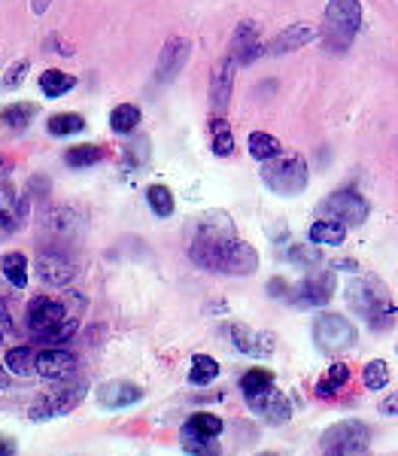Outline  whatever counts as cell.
<instances>
[{
    "label": "cell",
    "instance_id": "obj_1",
    "mask_svg": "<svg viewBox=\"0 0 398 456\" xmlns=\"http://www.w3.org/2000/svg\"><path fill=\"white\" fill-rule=\"evenodd\" d=\"M189 259L204 271L228 277H249L259 268V253L253 244L238 238L234 223L223 210H207L195 219V238L189 244Z\"/></svg>",
    "mask_w": 398,
    "mask_h": 456
},
{
    "label": "cell",
    "instance_id": "obj_2",
    "mask_svg": "<svg viewBox=\"0 0 398 456\" xmlns=\"http://www.w3.org/2000/svg\"><path fill=\"white\" fill-rule=\"evenodd\" d=\"M344 296H346V305L359 316H365L371 329H389L395 322L398 307L393 305V298H389L386 286L380 281H374V277H356V281H350Z\"/></svg>",
    "mask_w": 398,
    "mask_h": 456
},
{
    "label": "cell",
    "instance_id": "obj_3",
    "mask_svg": "<svg viewBox=\"0 0 398 456\" xmlns=\"http://www.w3.org/2000/svg\"><path fill=\"white\" fill-rule=\"evenodd\" d=\"M85 238V216L73 208H49L37 223V244L43 253H70Z\"/></svg>",
    "mask_w": 398,
    "mask_h": 456
},
{
    "label": "cell",
    "instance_id": "obj_4",
    "mask_svg": "<svg viewBox=\"0 0 398 456\" xmlns=\"http://www.w3.org/2000/svg\"><path fill=\"white\" fill-rule=\"evenodd\" d=\"M262 183L280 198H295L307 189V161L298 152H280L262 167Z\"/></svg>",
    "mask_w": 398,
    "mask_h": 456
},
{
    "label": "cell",
    "instance_id": "obj_5",
    "mask_svg": "<svg viewBox=\"0 0 398 456\" xmlns=\"http://www.w3.org/2000/svg\"><path fill=\"white\" fill-rule=\"evenodd\" d=\"M322 456H371V429L362 420H341L320 438Z\"/></svg>",
    "mask_w": 398,
    "mask_h": 456
},
{
    "label": "cell",
    "instance_id": "obj_6",
    "mask_svg": "<svg viewBox=\"0 0 398 456\" xmlns=\"http://www.w3.org/2000/svg\"><path fill=\"white\" fill-rule=\"evenodd\" d=\"M362 28V6L359 0H329L326 6V37L335 49H346Z\"/></svg>",
    "mask_w": 398,
    "mask_h": 456
},
{
    "label": "cell",
    "instance_id": "obj_7",
    "mask_svg": "<svg viewBox=\"0 0 398 456\" xmlns=\"http://www.w3.org/2000/svg\"><path fill=\"white\" fill-rule=\"evenodd\" d=\"M85 389H88L85 380H77V384H61L58 389H53V393L40 395V399L31 404L28 417H31L34 423H46V420H55V417L70 414V411L85 399Z\"/></svg>",
    "mask_w": 398,
    "mask_h": 456
},
{
    "label": "cell",
    "instance_id": "obj_8",
    "mask_svg": "<svg viewBox=\"0 0 398 456\" xmlns=\"http://www.w3.org/2000/svg\"><path fill=\"white\" fill-rule=\"evenodd\" d=\"M313 341L326 353H341L356 344V326L341 314H320L313 320Z\"/></svg>",
    "mask_w": 398,
    "mask_h": 456
},
{
    "label": "cell",
    "instance_id": "obj_9",
    "mask_svg": "<svg viewBox=\"0 0 398 456\" xmlns=\"http://www.w3.org/2000/svg\"><path fill=\"white\" fill-rule=\"evenodd\" d=\"M68 316H70L68 307H64L58 298L37 296V298H31V305H28V332H31L34 341L46 344Z\"/></svg>",
    "mask_w": 398,
    "mask_h": 456
},
{
    "label": "cell",
    "instance_id": "obj_10",
    "mask_svg": "<svg viewBox=\"0 0 398 456\" xmlns=\"http://www.w3.org/2000/svg\"><path fill=\"white\" fill-rule=\"evenodd\" d=\"M331 296H335V274L331 271H316L289 289V301L298 307H322L329 305Z\"/></svg>",
    "mask_w": 398,
    "mask_h": 456
},
{
    "label": "cell",
    "instance_id": "obj_11",
    "mask_svg": "<svg viewBox=\"0 0 398 456\" xmlns=\"http://www.w3.org/2000/svg\"><path fill=\"white\" fill-rule=\"evenodd\" d=\"M368 210H371L368 201L359 192H353V189L335 192L322 201V213H329L331 219H337V223H344V225H362L368 219Z\"/></svg>",
    "mask_w": 398,
    "mask_h": 456
},
{
    "label": "cell",
    "instance_id": "obj_12",
    "mask_svg": "<svg viewBox=\"0 0 398 456\" xmlns=\"http://www.w3.org/2000/svg\"><path fill=\"white\" fill-rule=\"evenodd\" d=\"M228 338H231L234 350H240L243 356H253V359H268L274 353V338L259 332L253 326H243V322H231L225 329Z\"/></svg>",
    "mask_w": 398,
    "mask_h": 456
},
{
    "label": "cell",
    "instance_id": "obj_13",
    "mask_svg": "<svg viewBox=\"0 0 398 456\" xmlns=\"http://www.w3.org/2000/svg\"><path fill=\"white\" fill-rule=\"evenodd\" d=\"M79 274L77 262L68 253H43L37 256V277L49 286H70L73 277Z\"/></svg>",
    "mask_w": 398,
    "mask_h": 456
},
{
    "label": "cell",
    "instance_id": "obj_14",
    "mask_svg": "<svg viewBox=\"0 0 398 456\" xmlns=\"http://www.w3.org/2000/svg\"><path fill=\"white\" fill-rule=\"evenodd\" d=\"M228 55L238 61V68L240 64L256 61L259 55H264V43L259 37V28H256L253 21H240V25L234 28L231 43H228Z\"/></svg>",
    "mask_w": 398,
    "mask_h": 456
},
{
    "label": "cell",
    "instance_id": "obj_15",
    "mask_svg": "<svg viewBox=\"0 0 398 456\" xmlns=\"http://www.w3.org/2000/svg\"><path fill=\"white\" fill-rule=\"evenodd\" d=\"M37 374L46 380H68L77 374V356L64 347H46L37 353Z\"/></svg>",
    "mask_w": 398,
    "mask_h": 456
},
{
    "label": "cell",
    "instance_id": "obj_16",
    "mask_svg": "<svg viewBox=\"0 0 398 456\" xmlns=\"http://www.w3.org/2000/svg\"><path fill=\"white\" fill-rule=\"evenodd\" d=\"M247 404L253 408V414H259L262 420H268V423H289L292 420V402L286 399L283 393H280L277 387H271L268 393H262V395H253V399H247Z\"/></svg>",
    "mask_w": 398,
    "mask_h": 456
},
{
    "label": "cell",
    "instance_id": "obj_17",
    "mask_svg": "<svg viewBox=\"0 0 398 456\" xmlns=\"http://www.w3.org/2000/svg\"><path fill=\"white\" fill-rule=\"evenodd\" d=\"M146 395L143 387L131 384V380H110V384L98 387V404L107 411H122L131 404H140Z\"/></svg>",
    "mask_w": 398,
    "mask_h": 456
},
{
    "label": "cell",
    "instance_id": "obj_18",
    "mask_svg": "<svg viewBox=\"0 0 398 456\" xmlns=\"http://www.w3.org/2000/svg\"><path fill=\"white\" fill-rule=\"evenodd\" d=\"M234 70H238V61H234L231 55H225L223 61L216 64V70H213V79H210V104H213V113H219V116L225 113L228 101H231Z\"/></svg>",
    "mask_w": 398,
    "mask_h": 456
},
{
    "label": "cell",
    "instance_id": "obj_19",
    "mask_svg": "<svg viewBox=\"0 0 398 456\" xmlns=\"http://www.w3.org/2000/svg\"><path fill=\"white\" fill-rule=\"evenodd\" d=\"M189 40H183V37H171V40L165 43V49H161L158 55V68H156V79L158 83H167V79H174L176 73L183 70V64L189 61Z\"/></svg>",
    "mask_w": 398,
    "mask_h": 456
},
{
    "label": "cell",
    "instance_id": "obj_20",
    "mask_svg": "<svg viewBox=\"0 0 398 456\" xmlns=\"http://www.w3.org/2000/svg\"><path fill=\"white\" fill-rule=\"evenodd\" d=\"M316 28L313 25H307V21H298V25H289V28H283L274 40L264 46V53H271V55H286V53H295V49H301V46H307L311 40H316Z\"/></svg>",
    "mask_w": 398,
    "mask_h": 456
},
{
    "label": "cell",
    "instance_id": "obj_21",
    "mask_svg": "<svg viewBox=\"0 0 398 456\" xmlns=\"http://www.w3.org/2000/svg\"><path fill=\"white\" fill-rule=\"evenodd\" d=\"M37 353L31 347H10L4 356V371H10L12 378H34L37 374Z\"/></svg>",
    "mask_w": 398,
    "mask_h": 456
},
{
    "label": "cell",
    "instance_id": "obj_22",
    "mask_svg": "<svg viewBox=\"0 0 398 456\" xmlns=\"http://www.w3.org/2000/svg\"><path fill=\"white\" fill-rule=\"evenodd\" d=\"M307 238H311V244L337 247V244H344V238H346V225L337 223V219H320V223L311 225Z\"/></svg>",
    "mask_w": 398,
    "mask_h": 456
},
{
    "label": "cell",
    "instance_id": "obj_23",
    "mask_svg": "<svg viewBox=\"0 0 398 456\" xmlns=\"http://www.w3.org/2000/svg\"><path fill=\"white\" fill-rule=\"evenodd\" d=\"M223 420L216 414H207V411H195L186 423H183L180 432H191V436H201V438H219L223 436Z\"/></svg>",
    "mask_w": 398,
    "mask_h": 456
},
{
    "label": "cell",
    "instance_id": "obj_24",
    "mask_svg": "<svg viewBox=\"0 0 398 456\" xmlns=\"http://www.w3.org/2000/svg\"><path fill=\"white\" fill-rule=\"evenodd\" d=\"M219 378V362L207 353H195L191 356V369H189V384L191 387H207Z\"/></svg>",
    "mask_w": 398,
    "mask_h": 456
},
{
    "label": "cell",
    "instance_id": "obj_25",
    "mask_svg": "<svg viewBox=\"0 0 398 456\" xmlns=\"http://www.w3.org/2000/svg\"><path fill=\"white\" fill-rule=\"evenodd\" d=\"M274 384H277V378H274V371H271V369H249L240 378V393H243V399H253V395L268 393Z\"/></svg>",
    "mask_w": 398,
    "mask_h": 456
},
{
    "label": "cell",
    "instance_id": "obj_26",
    "mask_svg": "<svg viewBox=\"0 0 398 456\" xmlns=\"http://www.w3.org/2000/svg\"><path fill=\"white\" fill-rule=\"evenodd\" d=\"M346 380H350V365L337 362V365H331V369L326 371V378L316 384L313 393L320 395V399H335V395L346 387Z\"/></svg>",
    "mask_w": 398,
    "mask_h": 456
},
{
    "label": "cell",
    "instance_id": "obj_27",
    "mask_svg": "<svg viewBox=\"0 0 398 456\" xmlns=\"http://www.w3.org/2000/svg\"><path fill=\"white\" fill-rule=\"evenodd\" d=\"M37 116V104H25V101H19V104H10L0 110V125L10 131H25L31 119Z\"/></svg>",
    "mask_w": 398,
    "mask_h": 456
},
{
    "label": "cell",
    "instance_id": "obj_28",
    "mask_svg": "<svg viewBox=\"0 0 398 456\" xmlns=\"http://www.w3.org/2000/svg\"><path fill=\"white\" fill-rule=\"evenodd\" d=\"M0 271L16 289H25L28 286V259L25 253H4L0 256Z\"/></svg>",
    "mask_w": 398,
    "mask_h": 456
},
{
    "label": "cell",
    "instance_id": "obj_29",
    "mask_svg": "<svg viewBox=\"0 0 398 456\" xmlns=\"http://www.w3.org/2000/svg\"><path fill=\"white\" fill-rule=\"evenodd\" d=\"M247 146H249V156L259 159V161H268V159H274V156L283 152L280 141H277L274 134H268V131H253V134H249V141H247Z\"/></svg>",
    "mask_w": 398,
    "mask_h": 456
},
{
    "label": "cell",
    "instance_id": "obj_30",
    "mask_svg": "<svg viewBox=\"0 0 398 456\" xmlns=\"http://www.w3.org/2000/svg\"><path fill=\"white\" fill-rule=\"evenodd\" d=\"M210 141H213V152L216 156H231L234 152V137H231V128H228V122L223 116H213L210 122Z\"/></svg>",
    "mask_w": 398,
    "mask_h": 456
},
{
    "label": "cell",
    "instance_id": "obj_31",
    "mask_svg": "<svg viewBox=\"0 0 398 456\" xmlns=\"http://www.w3.org/2000/svg\"><path fill=\"white\" fill-rule=\"evenodd\" d=\"M77 86V79L70 77V73L64 70H46L40 77V88L46 98H61L64 92H70V88Z\"/></svg>",
    "mask_w": 398,
    "mask_h": 456
},
{
    "label": "cell",
    "instance_id": "obj_32",
    "mask_svg": "<svg viewBox=\"0 0 398 456\" xmlns=\"http://www.w3.org/2000/svg\"><path fill=\"white\" fill-rule=\"evenodd\" d=\"M140 125V110L134 104H119L110 113V128L116 131V134H131Z\"/></svg>",
    "mask_w": 398,
    "mask_h": 456
},
{
    "label": "cell",
    "instance_id": "obj_33",
    "mask_svg": "<svg viewBox=\"0 0 398 456\" xmlns=\"http://www.w3.org/2000/svg\"><path fill=\"white\" fill-rule=\"evenodd\" d=\"M180 441H183V451L189 456H223L216 438H201V436H191V432H180Z\"/></svg>",
    "mask_w": 398,
    "mask_h": 456
},
{
    "label": "cell",
    "instance_id": "obj_34",
    "mask_svg": "<svg viewBox=\"0 0 398 456\" xmlns=\"http://www.w3.org/2000/svg\"><path fill=\"white\" fill-rule=\"evenodd\" d=\"M46 128H49V134H53V137H68V134L83 131L85 119H83V116H77V113H58V116H53V119L46 122Z\"/></svg>",
    "mask_w": 398,
    "mask_h": 456
},
{
    "label": "cell",
    "instance_id": "obj_35",
    "mask_svg": "<svg viewBox=\"0 0 398 456\" xmlns=\"http://www.w3.org/2000/svg\"><path fill=\"white\" fill-rule=\"evenodd\" d=\"M101 156H104V150H101V146L83 143V146H73V150H68L64 161H68L70 167H92V165H98Z\"/></svg>",
    "mask_w": 398,
    "mask_h": 456
},
{
    "label": "cell",
    "instance_id": "obj_36",
    "mask_svg": "<svg viewBox=\"0 0 398 456\" xmlns=\"http://www.w3.org/2000/svg\"><path fill=\"white\" fill-rule=\"evenodd\" d=\"M362 380H365V389L380 393V389H386V384H389V365L383 362V359H371L362 371Z\"/></svg>",
    "mask_w": 398,
    "mask_h": 456
},
{
    "label": "cell",
    "instance_id": "obj_37",
    "mask_svg": "<svg viewBox=\"0 0 398 456\" xmlns=\"http://www.w3.org/2000/svg\"><path fill=\"white\" fill-rule=\"evenodd\" d=\"M146 201H150V208L156 216H171L174 213V195H171V189L167 186H150L146 189Z\"/></svg>",
    "mask_w": 398,
    "mask_h": 456
},
{
    "label": "cell",
    "instance_id": "obj_38",
    "mask_svg": "<svg viewBox=\"0 0 398 456\" xmlns=\"http://www.w3.org/2000/svg\"><path fill=\"white\" fill-rule=\"evenodd\" d=\"M286 259L295 262L298 268H316L322 256H320V249H316V244H292L286 249Z\"/></svg>",
    "mask_w": 398,
    "mask_h": 456
},
{
    "label": "cell",
    "instance_id": "obj_39",
    "mask_svg": "<svg viewBox=\"0 0 398 456\" xmlns=\"http://www.w3.org/2000/svg\"><path fill=\"white\" fill-rule=\"evenodd\" d=\"M25 73H28V58H21V61H16L10 70H6V77L0 79V83H4L6 88H19L21 83H25Z\"/></svg>",
    "mask_w": 398,
    "mask_h": 456
},
{
    "label": "cell",
    "instance_id": "obj_40",
    "mask_svg": "<svg viewBox=\"0 0 398 456\" xmlns=\"http://www.w3.org/2000/svg\"><path fill=\"white\" fill-rule=\"evenodd\" d=\"M0 332L4 335H12L16 332V322H12V314H10V305L0 298Z\"/></svg>",
    "mask_w": 398,
    "mask_h": 456
},
{
    "label": "cell",
    "instance_id": "obj_41",
    "mask_svg": "<svg viewBox=\"0 0 398 456\" xmlns=\"http://www.w3.org/2000/svg\"><path fill=\"white\" fill-rule=\"evenodd\" d=\"M19 223H16V219H12V216H6V213L4 210H0V240H4V238H10V234L12 232H19Z\"/></svg>",
    "mask_w": 398,
    "mask_h": 456
},
{
    "label": "cell",
    "instance_id": "obj_42",
    "mask_svg": "<svg viewBox=\"0 0 398 456\" xmlns=\"http://www.w3.org/2000/svg\"><path fill=\"white\" fill-rule=\"evenodd\" d=\"M380 414L383 417H398V393H393V395H386V399H380Z\"/></svg>",
    "mask_w": 398,
    "mask_h": 456
},
{
    "label": "cell",
    "instance_id": "obj_43",
    "mask_svg": "<svg viewBox=\"0 0 398 456\" xmlns=\"http://www.w3.org/2000/svg\"><path fill=\"white\" fill-rule=\"evenodd\" d=\"M289 289H292V286H286V281H280V277H274V281L268 283V296L271 298H283Z\"/></svg>",
    "mask_w": 398,
    "mask_h": 456
},
{
    "label": "cell",
    "instance_id": "obj_44",
    "mask_svg": "<svg viewBox=\"0 0 398 456\" xmlns=\"http://www.w3.org/2000/svg\"><path fill=\"white\" fill-rule=\"evenodd\" d=\"M19 453V444L12 438H0V456H16Z\"/></svg>",
    "mask_w": 398,
    "mask_h": 456
},
{
    "label": "cell",
    "instance_id": "obj_45",
    "mask_svg": "<svg viewBox=\"0 0 398 456\" xmlns=\"http://www.w3.org/2000/svg\"><path fill=\"white\" fill-rule=\"evenodd\" d=\"M46 46H58V49H55L58 55H73V46H68V43H61V40H58V37H49Z\"/></svg>",
    "mask_w": 398,
    "mask_h": 456
},
{
    "label": "cell",
    "instance_id": "obj_46",
    "mask_svg": "<svg viewBox=\"0 0 398 456\" xmlns=\"http://www.w3.org/2000/svg\"><path fill=\"white\" fill-rule=\"evenodd\" d=\"M335 268H341V271H356V262H335Z\"/></svg>",
    "mask_w": 398,
    "mask_h": 456
},
{
    "label": "cell",
    "instance_id": "obj_47",
    "mask_svg": "<svg viewBox=\"0 0 398 456\" xmlns=\"http://www.w3.org/2000/svg\"><path fill=\"white\" fill-rule=\"evenodd\" d=\"M6 167H10V161H6L4 156H0V176H4V174H6Z\"/></svg>",
    "mask_w": 398,
    "mask_h": 456
},
{
    "label": "cell",
    "instance_id": "obj_48",
    "mask_svg": "<svg viewBox=\"0 0 398 456\" xmlns=\"http://www.w3.org/2000/svg\"><path fill=\"white\" fill-rule=\"evenodd\" d=\"M34 10H37V12H43V10H46V0H37V4H34Z\"/></svg>",
    "mask_w": 398,
    "mask_h": 456
},
{
    "label": "cell",
    "instance_id": "obj_49",
    "mask_svg": "<svg viewBox=\"0 0 398 456\" xmlns=\"http://www.w3.org/2000/svg\"><path fill=\"white\" fill-rule=\"evenodd\" d=\"M256 456H277V453H256Z\"/></svg>",
    "mask_w": 398,
    "mask_h": 456
},
{
    "label": "cell",
    "instance_id": "obj_50",
    "mask_svg": "<svg viewBox=\"0 0 398 456\" xmlns=\"http://www.w3.org/2000/svg\"><path fill=\"white\" fill-rule=\"evenodd\" d=\"M4 338H6V335H4V332H0V344H4Z\"/></svg>",
    "mask_w": 398,
    "mask_h": 456
}]
</instances>
